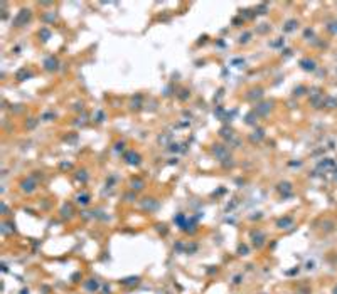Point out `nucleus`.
Wrapping results in <instances>:
<instances>
[{
	"label": "nucleus",
	"instance_id": "obj_2",
	"mask_svg": "<svg viewBox=\"0 0 337 294\" xmlns=\"http://www.w3.org/2000/svg\"><path fill=\"white\" fill-rule=\"evenodd\" d=\"M307 269H314V262H307Z\"/></svg>",
	"mask_w": 337,
	"mask_h": 294
},
{
	"label": "nucleus",
	"instance_id": "obj_1",
	"mask_svg": "<svg viewBox=\"0 0 337 294\" xmlns=\"http://www.w3.org/2000/svg\"><path fill=\"white\" fill-rule=\"evenodd\" d=\"M292 222H293L292 218H282V220L278 222V227H280V229H286L288 225H292Z\"/></svg>",
	"mask_w": 337,
	"mask_h": 294
}]
</instances>
